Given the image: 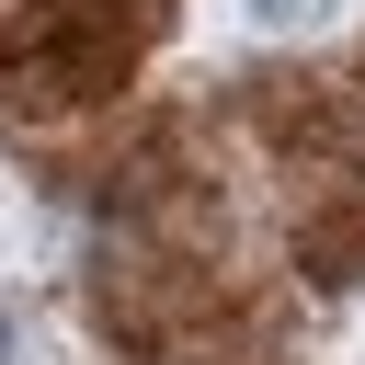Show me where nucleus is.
<instances>
[{
    "mask_svg": "<svg viewBox=\"0 0 365 365\" xmlns=\"http://www.w3.org/2000/svg\"><path fill=\"white\" fill-rule=\"evenodd\" d=\"M251 11H262V23H274V11H285V23H297V11H319V0H251Z\"/></svg>",
    "mask_w": 365,
    "mask_h": 365,
    "instance_id": "f257e3e1",
    "label": "nucleus"
}]
</instances>
